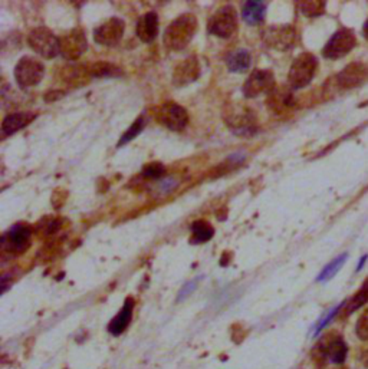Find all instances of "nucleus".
Masks as SVG:
<instances>
[{
  "mask_svg": "<svg viewBox=\"0 0 368 369\" xmlns=\"http://www.w3.org/2000/svg\"><path fill=\"white\" fill-rule=\"evenodd\" d=\"M132 310H134V300L131 298H128L125 300L123 309L120 310V314L115 316L108 325V332L111 335L119 336L125 331L130 322H131V319H132Z\"/></svg>",
  "mask_w": 368,
  "mask_h": 369,
  "instance_id": "19",
  "label": "nucleus"
},
{
  "mask_svg": "<svg viewBox=\"0 0 368 369\" xmlns=\"http://www.w3.org/2000/svg\"><path fill=\"white\" fill-rule=\"evenodd\" d=\"M164 174L166 167L161 163H150L141 171V176L146 180H160L164 177Z\"/></svg>",
  "mask_w": 368,
  "mask_h": 369,
  "instance_id": "28",
  "label": "nucleus"
},
{
  "mask_svg": "<svg viewBox=\"0 0 368 369\" xmlns=\"http://www.w3.org/2000/svg\"><path fill=\"white\" fill-rule=\"evenodd\" d=\"M342 306H345V303H341L340 306H337V307H334L333 310H329V312L318 322V325L315 326V332H314V335L317 336L318 334H321V331H322V329L329 323V322H331L335 316H337V314L340 312V310L342 309Z\"/></svg>",
  "mask_w": 368,
  "mask_h": 369,
  "instance_id": "32",
  "label": "nucleus"
},
{
  "mask_svg": "<svg viewBox=\"0 0 368 369\" xmlns=\"http://www.w3.org/2000/svg\"><path fill=\"white\" fill-rule=\"evenodd\" d=\"M299 10L308 17L321 16L325 10V2H299Z\"/></svg>",
  "mask_w": 368,
  "mask_h": 369,
  "instance_id": "29",
  "label": "nucleus"
},
{
  "mask_svg": "<svg viewBox=\"0 0 368 369\" xmlns=\"http://www.w3.org/2000/svg\"><path fill=\"white\" fill-rule=\"evenodd\" d=\"M365 303H368V279L364 282V285L361 286V289L358 290V292L350 299V302L347 303L345 315H350V314L356 312L357 309H360Z\"/></svg>",
  "mask_w": 368,
  "mask_h": 369,
  "instance_id": "25",
  "label": "nucleus"
},
{
  "mask_svg": "<svg viewBox=\"0 0 368 369\" xmlns=\"http://www.w3.org/2000/svg\"><path fill=\"white\" fill-rule=\"evenodd\" d=\"M199 282H200V278H198V279H193L191 282H189V283H186L183 287H182V290H180V292H179V296H177V300L180 302V300H183V299H186V298H189L193 292H195V290H196V287H198V285H199Z\"/></svg>",
  "mask_w": 368,
  "mask_h": 369,
  "instance_id": "33",
  "label": "nucleus"
},
{
  "mask_svg": "<svg viewBox=\"0 0 368 369\" xmlns=\"http://www.w3.org/2000/svg\"><path fill=\"white\" fill-rule=\"evenodd\" d=\"M225 121L239 135H252L256 132V115L245 105L229 108V114L225 115Z\"/></svg>",
  "mask_w": 368,
  "mask_h": 369,
  "instance_id": "10",
  "label": "nucleus"
},
{
  "mask_svg": "<svg viewBox=\"0 0 368 369\" xmlns=\"http://www.w3.org/2000/svg\"><path fill=\"white\" fill-rule=\"evenodd\" d=\"M157 121L170 131H182L189 124V114L176 102H166L157 111Z\"/></svg>",
  "mask_w": 368,
  "mask_h": 369,
  "instance_id": "12",
  "label": "nucleus"
},
{
  "mask_svg": "<svg viewBox=\"0 0 368 369\" xmlns=\"http://www.w3.org/2000/svg\"><path fill=\"white\" fill-rule=\"evenodd\" d=\"M277 88L274 73L269 69H255L252 72L242 88L246 98H258L263 93H270Z\"/></svg>",
  "mask_w": 368,
  "mask_h": 369,
  "instance_id": "7",
  "label": "nucleus"
},
{
  "mask_svg": "<svg viewBox=\"0 0 368 369\" xmlns=\"http://www.w3.org/2000/svg\"><path fill=\"white\" fill-rule=\"evenodd\" d=\"M29 46L45 60H53L58 53H61V44L48 28H35L28 36Z\"/></svg>",
  "mask_w": 368,
  "mask_h": 369,
  "instance_id": "5",
  "label": "nucleus"
},
{
  "mask_svg": "<svg viewBox=\"0 0 368 369\" xmlns=\"http://www.w3.org/2000/svg\"><path fill=\"white\" fill-rule=\"evenodd\" d=\"M362 35H364V37L368 41V19H367L364 26H362Z\"/></svg>",
  "mask_w": 368,
  "mask_h": 369,
  "instance_id": "35",
  "label": "nucleus"
},
{
  "mask_svg": "<svg viewBox=\"0 0 368 369\" xmlns=\"http://www.w3.org/2000/svg\"><path fill=\"white\" fill-rule=\"evenodd\" d=\"M368 78V68L362 64L354 62L345 66L337 76V84L342 89H351L360 87Z\"/></svg>",
  "mask_w": 368,
  "mask_h": 369,
  "instance_id": "16",
  "label": "nucleus"
},
{
  "mask_svg": "<svg viewBox=\"0 0 368 369\" xmlns=\"http://www.w3.org/2000/svg\"><path fill=\"white\" fill-rule=\"evenodd\" d=\"M144 125H146V120L143 118V116H140V118L135 120V121L131 124V127L124 132L123 137L120 138L119 147H123V145L131 143V141H132L135 137H137V135L143 131Z\"/></svg>",
  "mask_w": 368,
  "mask_h": 369,
  "instance_id": "27",
  "label": "nucleus"
},
{
  "mask_svg": "<svg viewBox=\"0 0 368 369\" xmlns=\"http://www.w3.org/2000/svg\"><path fill=\"white\" fill-rule=\"evenodd\" d=\"M266 3L261 0H249L242 6V19L247 25H258L265 19Z\"/></svg>",
  "mask_w": 368,
  "mask_h": 369,
  "instance_id": "21",
  "label": "nucleus"
},
{
  "mask_svg": "<svg viewBox=\"0 0 368 369\" xmlns=\"http://www.w3.org/2000/svg\"><path fill=\"white\" fill-rule=\"evenodd\" d=\"M32 228L26 224H15L2 236V249L10 255H21L30 246Z\"/></svg>",
  "mask_w": 368,
  "mask_h": 369,
  "instance_id": "9",
  "label": "nucleus"
},
{
  "mask_svg": "<svg viewBox=\"0 0 368 369\" xmlns=\"http://www.w3.org/2000/svg\"><path fill=\"white\" fill-rule=\"evenodd\" d=\"M318 69L317 56L304 52L295 57L288 72V82L292 89H302L313 82Z\"/></svg>",
  "mask_w": 368,
  "mask_h": 369,
  "instance_id": "2",
  "label": "nucleus"
},
{
  "mask_svg": "<svg viewBox=\"0 0 368 369\" xmlns=\"http://www.w3.org/2000/svg\"><path fill=\"white\" fill-rule=\"evenodd\" d=\"M356 332L361 341H368V309L364 310L362 315L358 318L356 325Z\"/></svg>",
  "mask_w": 368,
  "mask_h": 369,
  "instance_id": "31",
  "label": "nucleus"
},
{
  "mask_svg": "<svg viewBox=\"0 0 368 369\" xmlns=\"http://www.w3.org/2000/svg\"><path fill=\"white\" fill-rule=\"evenodd\" d=\"M263 42L275 51H289L297 44V30L292 25H274L265 29Z\"/></svg>",
  "mask_w": 368,
  "mask_h": 369,
  "instance_id": "8",
  "label": "nucleus"
},
{
  "mask_svg": "<svg viewBox=\"0 0 368 369\" xmlns=\"http://www.w3.org/2000/svg\"><path fill=\"white\" fill-rule=\"evenodd\" d=\"M318 352L322 359L335 365H342L347 359L348 346L341 336L329 335L318 345Z\"/></svg>",
  "mask_w": 368,
  "mask_h": 369,
  "instance_id": "14",
  "label": "nucleus"
},
{
  "mask_svg": "<svg viewBox=\"0 0 368 369\" xmlns=\"http://www.w3.org/2000/svg\"><path fill=\"white\" fill-rule=\"evenodd\" d=\"M190 231H191L190 242L193 244L206 243V242L211 240L213 236H215V228H213V226L209 222H206V220L193 222V224L190 227Z\"/></svg>",
  "mask_w": 368,
  "mask_h": 369,
  "instance_id": "23",
  "label": "nucleus"
},
{
  "mask_svg": "<svg viewBox=\"0 0 368 369\" xmlns=\"http://www.w3.org/2000/svg\"><path fill=\"white\" fill-rule=\"evenodd\" d=\"M177 186V181L173 180V179H166L164 181H161L160 184V191L166 192V191H171L174 187Z\"/></svg>",
  "mask_w": 368,
  "mask_h": 369,
  "instance_id": "34",
  "label": "nucleus"
},
{
  "mask_svg": "<svg viewBox=\"0 0 368 369\" xmlns=\"http://www.w3.org/2000/svg\"><path fill=\"white\" fill-rule=\"evenodd\" d=\"M135 33L144 44H151L159 36V16L156 12L144 13L135 26Z\"/></svg>",
  "mask_w": 368,
  "mask_h": 369,
  "instance_id": "17",
  "label": "nucleus"
},
{
  "mask_svg": "<svg viewBox=\"0 0 368 369\" xmlns=\"http://www.w3.org/2000/svg\"><path fill=\"white\" fill-rule=\"evenodd\" d=\"M250 62H252V56H250L249 51L243 49V48L231 52L226 60L227 69L234 73L246 72L250 68Z\"/></svg>",
  "mask_w": 368,
  "mask_h": 369,
  "instance_id": "22",
  "label": "nucleus"
},
{
  "mask_svg": "<svg viewBox=\"0 0 368 369\" xmlns=\"http://www.w3.org/2000/svg\"><path fill=\"white\" fill-rule=\"evenodd\" d=\"M269 109L274 111L275 114H283L294 107V96L290 91H286L283 88H275L269 93L268 98Z\"/></svg>",
  "mask_w": 368,
  "mask_h": 369,
  "instance_id": "20",
  "label": "nucleus"
},
{
  "mask_svg": "<svg viewBox=\"0 0 368 369\" xmlns=\"http://www.w3.org/2000/svg\"><path fill=\"white\" fill-rule=\"evenodd\" d=\"M199 21L193 13H183L167 26L163 42L168 51L180 52L189 46L193 37L198 33Z\"/></svg>",
  "mask_w": 368,
  "mask_h": 369,
  "instance_id": "1",
  "label": "nucleus"
},
{
  "mask_svg": "<svg viewBox=\"0 0 368 369\" xmlns=\"http://www.w3.org/2000/svg\"><path fill=\"white\" fill-rule=\"evenodd\" d=\"M88 72L91 78H119L123 75V71L119 66L105 61L95 62Z\"/></svg>",
  "mask_w": 368,
  "mask_h": 369,
  "instance_id": "24",
  "label": "nucleus"
},
{
  "mask_svg": "<svg viewBox=\"0 0 368 369\" xmlns=\"http://www.w3.org/2000/svg\"><path fill=\"white\" fill-rule=\"evenodd\" d=\"M125 24L120 17H109L94 30V41L101 46H117L124 36Z\"/></svg>",
  "mask_w": 368,
  "mask_h": 369,
  "instance_id": "11",
  "label": "nucleus"
},
{
  "mask_svg": "<svg viewBox=\"0 0 368 369\" xmlns=\"http://www.w3.org/2000/svg\"><path fill=\"white\" fill-rule=\"evenodd\" d=\"M238 12L234 6H223L213 13L207 24V32L220 39H230L238 30Z\"/></svg>",
  "mask_w": 368,
  "mask_h": 369,
  "instance_id": "3",
  "label": "nucleus"
},
{
  "mask_svg": "<svg viewBox=\"0 0 368 369\" xmlns=\"http://www.w3.org/2000/svg\"><path fill=\"white\" fill-rule=\"evenodd\" d=\"M357 45L356 33L351 29L342 28L337 30L322 49V55L326 60H340L350 53Z\"/></svg>",
  "mask_w": 368,
  "mask_h": 369,
  "instance_id": "6",
  "label": "nucleus"
},
{
  "mask_svg": "<svg viewBox=\"0 0 368 369\" xmlns=\"http://www.w3.org/2000/svg\"><path fill=\"white\" fill-rule=\"evenodd\" d=\"M36 118V114L33 112H13L5 116V120L2 123V132L5 135H12L16 134L17 131H21L26 128L29 124L33 123Z\"/></svg>",
  "mask_w": 368,
  "mask_h": 369,
  "instance_id": "18",
  "label": "nucleus"
},
{
  "mask_svg": "<svg viewBox=\"0 0 368 369\" xmlns=\"http://www.w3.org/2000/svg\"><path fill=\"white\" fill-rule=\"evenodd\" d=\"M202 73L198 56H189L173 71V84L176 87H186L199 80Z\"/></svg>",
  "mask_w": 368,
  "mask_h": 369,
  "instance_id": "15",
  "label": "nucleus"
},
{
  "mask_svg": "<svg viewBox=\"0 0 368 369\" xmlns=\"http://www.w3.org/2000/svg\"><path fill=\"white\" fill-rule=\"evenodd\" d=\"M60 228H61V222L55 217H46L41 220L40 226H37V230H40V233H42L44 236L53 235V233H56Z\"/></svg>",
  "mask_w": 368,
  "mask_h": 369,
  "instance_id": "30",
  "label": "nucleus"
},
{
  "mask_svg": "<svg viewBox=\"0 0 368 369\" xmlns=\"http://www.w3.org/2000/svg\"><path fill=\"white\" fill-rule=\"evenodd\" d=\"M345 260H347V253H344V255L338 256L337 259H334L331 263L326 264V266L324 267V270L321 271L319 276L317 278V280H318V282H326V280H329V279H333V278L338 273V270L344 266Z\"/></svg>",
  "mask_w": 368,
  "mask_h": 369,
  "instance_id": "26",
  "label": "nucleus"
},
{
  "mask_svg": "<svg viewBox=\"0 0 368 369\" xmlns=\"http://www.w3.org/2000/svg\"><path fill=\"white\" fill-rule=\"evenodd\" d=\"M60 44H61V55L67 61H78L88 48L85 32L80 28H75L69 33L64 35L60 39Z\"/></svg>",
  "mask_w": 368,
  "mask_h": 369,
  "instance_id": "13",
  "label": "nucleus"
},
{
  "mask_svg": "<svg viewBox=\"0 0 368 369\" xmlns=\"http://www.w3.org/2000/svg\"><path fill=\"white\" fill-rule=\"evenodd\" d=\"M45 76V66L33 56H24L15 66V80L21 88L40 85Z\"/></svg>",
  "mask_w": 368,
  "mask_h": 369,
  "instance_id": "4",
  "label": "nucleus"
}]
</instances>
